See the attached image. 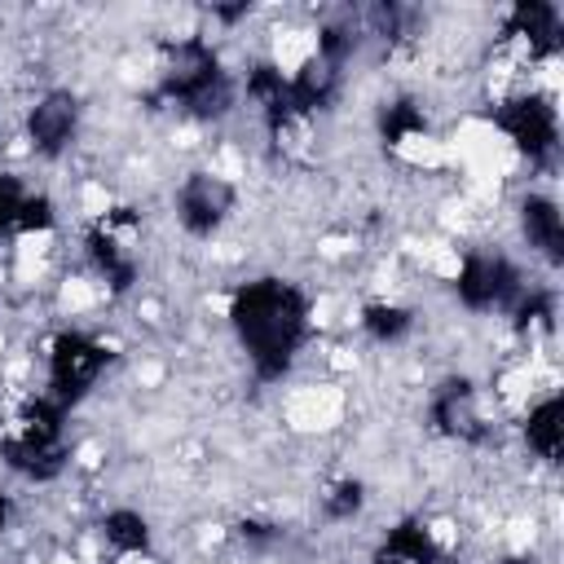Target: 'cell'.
<instances>
[{"label":"cell","mask_w":564,"mask_h":564,"mask_svg":"<svg viewBox=\"0 0 564 564\" xmlns=\"http://www.w3.org/2000/svg\"><path fill=\"white\" fill-rule=\"evenodd\" d=\"M101 533H106V542H110L115 551H123V555H137V551L150 546V524H145V516H141V511H128V507L106 511Z\"/></svg>","instance_id":"17"},{"label":"cell","mask_w":564,"mask_h":564,"mask_svg":"<svg viewBox=\"0 0 564 564\" xmlns=\"http://www.w3.org/2000/svg\"><path fill=\"white\" fill-rule=\"evenodd\" d=\"M62 405H53L48 397L31 401L13 432L0 436V458L26 476V480H53L62 467H66V441H62Z\"/></svg>","instance_id":"3"},{"label":"cell","mask_w":564,"mask_h":564,"mask_svg":"<svg viewBox=\"0 0 564 564\" xmlns=\"http://www.w3.org/2000/svg\"><path fill=\"white\" fill-rule=\"evenodd\" d=\"M4 520H9V498H0V529H4Z\"/></svg>","instance_id":"22"},{"label":"cell","mask_w":564,"mask_h":564,"mask_svg":"<svg viewBox=\"0 0 564 564\" xmlns=\"http://www.w3.org/2000/svg\"><path fill=\"white\" fill-rule=\"evenodd\" d=\"M432 423L454 441H485V414L476 401V388L467 379H445L432 392Z\"/></svg>","instance_id":"9"},{"label":"cell","mask_w":564,"mask_h":564,"mask_svg":"<svg viewBox=\"0 0 564 564\" xmlns=\"http://www.w3.org/2000/svg\"><path fill=\"white\" fill-rule=\"evenodd\" d=\"M159 88H163L167 101H176L194 119H220L234 106V84H229L225 66H220L216 48L207 40H198V35L176 40L167 48Z\"/></svg>","instance_id":"2"},{"label":"cell","mask_w":564,"mask_h":564,"mask_svg":"<svg viewBox=\"0 0 564 564\" xmlns=\"http://www.w3.org/2000/svg\"><path fill=\"white\" fill-rule=\"evenodd\" d=\"M427 564H458V560H449V555H441V551H436V555H432Z\"/></svg>","instance_id":"21"},{"label":"cell","mask_w":564,"mask_h":564,"mask_svg":"<svg viewBox=\"0 0 564 564\" xmlns=\"http://www.w3.org/2000/svg\"><path fill=\"white\" fill-rule=\"evenodd\" d=\"M511 35H520L533 57H551L560 48V9L546 0H520L511 9Z\"/></svg>","instance_id":"12"},{"label":"cell","mask_w":564,"mask_h":564,"mask_svg":"<svg viewBox=\"0 0 564 564\" xmlns=\"http://www.w3.org/2000/svg\"><path fill=\"white\" fill-rule=\"evenodd\" d=\"M75 128H79V101L70 97V93H62V88H53V93H44L35 106H31V115H26V137H31V145L40 150V154H62L70 141H75Z\"/></svg>","instance_id":"8"},{"label":"cell","mask_w":564,"mask_h":564,"mask_svg":"<svg viewBox=\"0 0 564 564\" xmlns=\"http://www.w3.org/2000/svg\"><path fill=\"white\" fill-rule=\"evenodd\" d=\"M234 212V185L216 172H189L176 189V216L194 238H207Z\"/></svg>","instance_id":"7"},{"label":"cell","mask_w":564,"mask_h":564,"mask_svg":"<svg viewBox=\"0 0 564 564\" xmlns=\"http://www.w3.org/2000/svg\"><path fill=\"white\" fill-rule=\"evenodd\" d=\"M88 260H93V269L110 282V291H128L132 278H137V260H132V251L110 234V225H97V229L88 234Z\"/></svg>","instance_id":"14"},{"label":"cell","mask_w":564,"mask_h":564,"mask_svg":"<svg viewBox=\"0 0 564 564\" xmlns=\"http://www.w3.org/2000/svg\"><path fill=\"white\" fill-rule=\"evenodd\" d=\"M432 555H436L432 533H427L423 524L405 520V524L388 529V538H383L379 551H375V564H427Z\"/></svg>","instance_id":"16"},{"label":"cell","mask_w":564,"mask_h":564,"mask_svg":"<svg viewBox=\"0 0 564 564\" xmlns=\"http://www.w3.org/2000/svg\"><path fill=\"white\" fill-rule=\"evenodd\" d=\"M229 322H234V335H238L247 361L256 366V375L278 379V375H286V366L295 361V352L308 335V300L282 278H256L234 291Z\"/></svg>","instance_id":"1"},{"label":"cell","mask_w":564,"mask_h":564,"mask_svg":"<svg viewBox=\"0 0 564 564\" xmlns=\"http://www.w3.org/2000/svg\"><path fill=\"white\" fill-rule=\"evenodd\" d=\"M458 300L476 313H489V308H507L516 304L520 295V273L511 260L502 256H467L463 269H458V282H454Z\"/></svg>","instance_id":"6"},{"label":"cell","mask_w":564,"mask_h":564,"mask_svg":"<svg viewBox=\"0 0 564 564\" xmlns=\"http://www.w3.org/2000/svg\"><path fill=\"white\" fill-rule=\"evenodd\" d=\"M498 564H529V560H520V555H511V560H498Z\"/></svg>","instance_id":"23"},{"label":"cell","mask_w":564,"mask_h":564,"mask_svg":"<svg viewBox=\"0 0 564 564\" xmlns=\"http://www.w3.org/2000/svg\"><path fill=\"white\" fill-rule=\"evenodd\" d=\"M414 132H423V115H419L410 101L388 106V115H383V137H388V141H405V137H414Z\"/></svg>","instance_id":"20"},{"label":"cell","mask_w":564,"mask_h":564,"mask_svg":"<svg viewBox=\"0 0 564 564\" xmlns=\"http://www.w3.org/2000/svg\"><path fill=\"white\" fill-rule=\"evenodd\" d=\"M366 494H361V480H335L326 494H322V511L326 520H352L361 511Z\"/></svg>","instance_id":"19"},{"label":"cell","mask_w":564,"mask_h":564,"mask_svg":"<svg viewBox=\"0 0 564 564\" xmlns=\"http://www.w3.org/2000/svg\"><path fill=\"white\" fill-rule=\"evenodd\" d=\"M48 225H53V203H48L44 194L22 189L18 176L0 172V234H4V229L31 234V229H48Z\"/></svg>","instance_id":"11"},{"label":"cell","mask_w":564,"mask_h":564,"mask_svg":"<svg viewBox=\"0 0 564 564\" xmlns=\"http://www.w3.org/2000/svg\"><path fill=\"white\" fill-rule=\"evenodd\" d=\"M335 84H339V62L313 53V57L291 75V106H295V115L326 106V101L335 97Z\"/></svg>","instance_id":"13"},{"label":"cell","mask_w":564,"mask_h":564,"mask_svg":"<svg viewBox=\"0 0 564 564\" xmlns=\"http://www.w3.org/2000/svg\"><path fill=\"white\" fill-rule=\"evenodd\" d=\"M410 308H401V304H366L361 308V326H366V335L370 339H379V344H392V339H401L405 330H410Z\"/></svg>","instance_id":"18"},{"label":"cell","mask_w":564,"mask_h":564,"mask_svg":"<svg viewBox=\"0 0 564 564\" xmlns=\"http://www.w3.org/2000/svg\"><path fill=\"white\" fill-rule=\"evenodd\" d=\"M498 128L533 163H546L555 154V145H560V115H555L551 97H542V93H520V97L502 101L498 106Z\"/></svg>","instance_id":"5"},{"label":"cell","mask_w":564,"mask_h":564,"mask_svg":"<svg viewBox=\"0 0 564 564\" xmlns=\"http://www.w3.org/2000/svg\"><path fill=\"white\" fill-rule=\"evenodd\" d=\"M106 370V348L79 330H62L48 348V401L53 405H75Z\"/></svg>","instance_id":"4"},{"label":"cell","mask_w":564,"mask_h":564,"mask_svg":"<svg viewBox=\"0 0 564 564\" xmlns=\"http://www.w3.org/2000/svg\"><path fill=\"white\" fill-rule=\"evenodd\" d=\"M520 229L529 238V247L551 260V264H564V216L560 207L546 198V194H529L520 203Z\"/></svg>","instance_id":"10"},{"label":"cell","mask_w":564,"mask_h":564,"mask_svg":"<svg viewBox=\"0 0 564 564\" xmlns=\"http://www.w3.org/2000/svg\"><path fill=\"white\" fill-rule=\"evenodd\" d=\"M560 432H564V401L560 397H542L529 419H524V441L538 458L560 463Z\"/></svg>","instance_id":"15"}]
</instances>
